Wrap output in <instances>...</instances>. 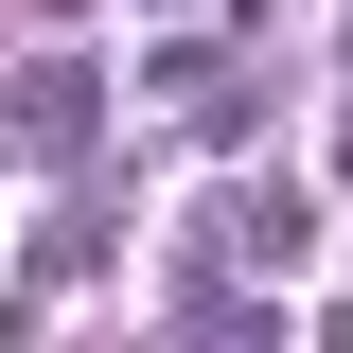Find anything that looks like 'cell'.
<instances>
[{"mask_svg": "<svg viewBox=\"0 0 353 353\" xmlns=\"http://www.w3.org/2000/svg\"><path fill=\"white\" fill-rule=\"evenodd\" d=\"M0 141L18 159H88L106 141V53H36V71L0 88Z\"/></svg>", "mask_w": 353, "mask_h": 353, "instance_id": "1", "label": "cell"}, {"mask_svg": "<svg viewBox=\"0 0 353 353\" xmlns=\"http://www.w3.org/2000/svg\"><path fill=\"white\" fill-rule=\"evenodd\" d=\"M212 248H230V265H301V248H318V194L265 176V194H230V212H212Z\"/></svg>", "mask_w": 353, "mask_h": 353, "instance_id": "2", "label": "cell"}, {"mask_svg": "<svg viewBox=\"0 0 353 353\" xmlns=\"http://www.w3.org/2000/svg\"><path fill=\"white\" fill-rule=\"evenodd\" d=\"M141 18H194V0H141Z\"/></svg>", "mask_w": 353, "mask_h": 353, "instance_id": "3", "label": "cell"}]
</instances>
